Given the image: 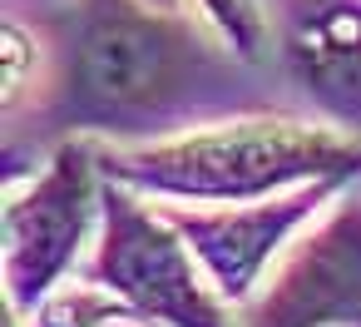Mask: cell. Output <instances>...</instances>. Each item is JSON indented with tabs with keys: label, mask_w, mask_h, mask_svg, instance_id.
Returning <instances> with one entry per match:
<instances>
[{
	"label": "cell",
	"mask_w": 361,
	"mask_h": 327,
	"mask_svg": "<svg viewBox=\"0 0 361 327\" xmlns=\"http://www.w3.org/2000/svg\"><path fill=\"white\" fill-rule=\"evenodd\" d=\"M109 174L139 189L178 198H257L287 184L346 179L361 169V154L331 129H302L287 119H247L203 129L173 144L129 149L104 159Z\"/></svg>",
	"instance_id": "6da1fadb"
},
{
	"label": "cell",
	"mask_w": 361,
	"mask_h": 327,
	"mask_svg": "<svg viewBox=\"0 0 361 327\" xmlns=\"http://www.w3.org/2000/svg\"><path fill=\"white\" fill-rule=\"evenodd\" d=\"M203 70L208 55L178 20L129 0H94L75 30L65 109L85 124L159 119L198 90Z\"/></svg>",
	"instance_id": "7a4b0ae2"
},
{
	"label": "cell",
	"mask_w": 361,
	"mask_h": 327,
	"mask_svg": "<svg viewBox=\"0 0 361 327\" xmlns=\"http://www.w3.org/2000/svg\"><path fill=\"white\" fill-rule=\"evenodd\" d=\"M178 228V223H173ZM164 218L139 208L129 194H104V248H99V278L129 297L139 312L173 322V327H228L213 292L198 283L188 248L178 243Z\"/></svg>",
	"instance_id": "3957f363"
},
{
	"label": "cell",
	"mask_w": 361,
	"mask_h": 327,
	"mask_svg": "<svg viewBox=\"0 0 361 327\" xmlns=\"http://www.w3.org/2000/svg\"><path fill=\"white\" fill-rule=\"evenodd\" d=\"M94 198V164L85 144H65L55 164L30 184V194H16L6 208V283L11 302L30 307L40 292L65 273L75 258L85 228H90V203Z\"/></svg>",
	"instance_id": "277c9868"
},
{
	"label": "cell",
	"mask_w": 361,
	"mask_h": 327,
	"mask_svg": "<svg viewBox=\"0 0 361 327\" xmlns=\"http://www.w3.org/2000/svg\"><path fill=\"white\" fill-rule=\"evenodd\" d=\"M361 322V194H351L277 268L247 327H326Z\"/></svg>",
	"instance_id": "5b68a950"
},
{
	"label": "cell",
	"mask_w": 361,
	"mask_h": 327,
	"mask_svg": "<svg viewBox=\"0 0 361 327\" xmlns=\"http://www.w3.org/2000/svg\"><path fill=\"white\" fill-rule=\"evenodd\" d=\"M341 179H322L317 189H302L282 203H257L243 213H173V223L183 228L188 248L203 258V268L213 273L223 297H247L252 278L262 273V263L282 248V238L307 218V208L331 194Z\"/></svg>",
	"instance_id": "8992f818"
},
{
	"label": "cell",
	"mask_w": 361,
	"mask_h": 327,
	"mask_svg": "<svg viewBox=\"0 0 361 327\" xmlns=\"http://www.w3.org/2000/svg\"><path fill=\"white\" fill-rule=\"evenodd\" d=\"M287 55L312 100L336 119H361V6H322L287 35Z\"/></svg>",
	"instance_id": "52a82bcc"
},
{
	"label": "cell",
	"mask_w": 361,
	"mask_h": 327,
	"mask_svg": "<svg viewBox=\"0 0 361 327\" xmlns=\"http://www.w3.org/2000/svg\"><path fill=\"white\" fill-rule=\"evenodd\" d=\"M203 11H208V20L228 35V45H233V50L257 55V45H262L257 0H203Z\"/></svg>",
	"instance_id": "ba28073f"
},
{
	"label": "cell",
	"mask_w": 361,
	"mask_h": 327,
	"mask_svg": "<svg viewBox=\"0 0 361 327\" xmlns=\"http://www.w3.org/2000/svg\"><path fill=\"white\" fill-rule=\"evenodd\" d=\"M144 317H149V312H144ZM144 317L119 312V307H94L90 297H80V302L55 307V312H50V322H40V327H149Z\"/></svg>",
	"instance_id": "9c48e42d"
},
{
	"label": "cell",
	"mask_w": 361,
	"mask_h": 327,
	"mask_svg": "<svg viewBox=\"0 0 361 327\" xmlns=\"http://www.w3.org/2000/svg\"><path fill=\"white\" fill-rule=\"evenodd\" d=\"M149 6H159V11H169V6H173V0H149Z\"/></svg>",
	"instance_id": "30bf717a"
}]
</instances>
